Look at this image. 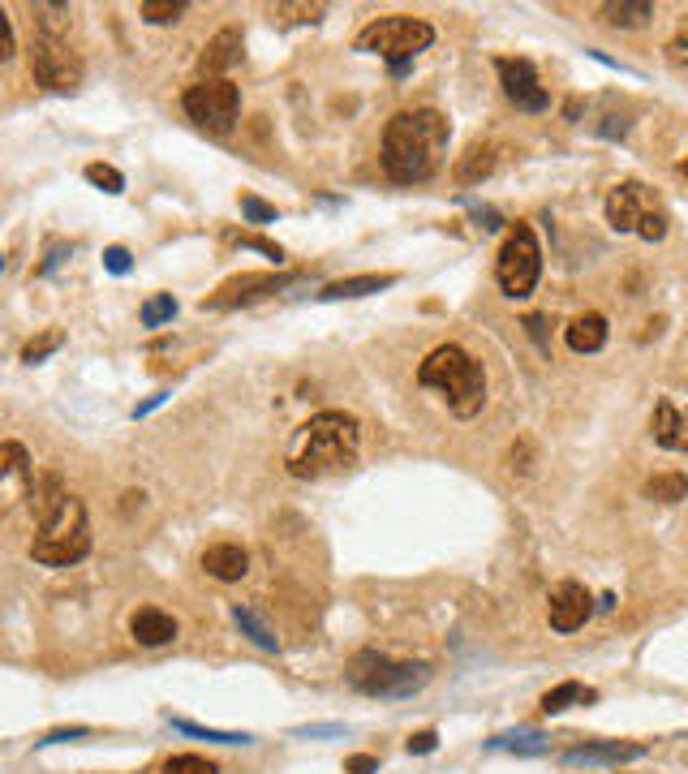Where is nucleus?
Returning <instances> with one entry per match:
<instances>
[{
	"mask_svg": "<svg viewBox=\"0 0 688 774\" xmlns=\"http://www.w3.org/2000/svg\"><path fill=\"white\" fill-rule=\"evenodd\" d=\"M448 142H452V125L443 112H435V108L396 112V117L383 125V147H379L383 172L396 185H422L443 168Z\"/></svg>",
	"mask_w": 688,
	"mask_h": 774,
	"instance_id": "obj_1",
	"label": "nucleus"
},
{
	"mask_svg": "<svg viewBox=\"0 0 688 774\" xmlns=\"http://www.w3.org/2000/svg\"><path fill=\"white\" fill-rule=\"evenodd\" d=\"M357 456H362V422L344 409H323L293 430L284 448V469L301 482H319L353 469Z\"/></svg>",
	"mask_w": 688,
	"mask_h": 774,
	"instance_id": "obj_2",
	"label": "nucleus"
},
{
	"mask_svg": "<svg viewBox=\"0 0 688 774\" xmlns=\"http://www.w3.org/2000/svg\"><path fill=\"white\" fill-rule=\"evenodd\" d=\"M31 508L39 512V529L31 542L35 564L69 568L86 559V551H91V521H86L82 499L74 491H65L61 478H48L43 486H35Z\"/></svg>",
	"mask_w": 688,
	"mask_h": 774,
	"instance_id": "obj_3",
	"label": "nucleus"
},
{
	"mask_svg": "<svg viewBox=\"0 0 688 774\" xmlns=\"http://www.w3.org/2000/svg\"><path fill=\"white\" fill-rule=\"evenodd\" d=\"M418 383L448 400L456 418H473L486 405V375L461 344H439L435 353H426V362L418 366Z\"/></svg>",
	"mask_w": 688,
	"mask_h": 774,
	"instance_id": "obj_4",
	"label": "nucleus"
},
{
	"mask_svg": "<svg viewBox=\"0 0 688 774\" xmlns=\"http://www.w3.org/2000/svg\"><path fill=\"white\" fill-rule=\"evenodd\" d=\"M344 680H349L357 693H366V697L405 701V697L422 693V688L430 684V667L426 663H396V658H387L379 650H362V654H353Z\"/></svg>",
	"mask_w": 688,
	"mask_h": 774,
	"instance_id": "obj_5",
	"label": "nucleus"
},
{
	"mask_svg": "<svg viewBox=\"0 0 688 774\" xmlns=\"http://www.w3.org/2000/svg\"><path fill=\"white\" fill-rule=\"evenodd\" d=\"M435 43V26L426 18H409V13H392V18H375L357 31L353 48L357 52H375L383 61H392L396 74H405L409 61L418 52H426Z\"/></svg>",
	"mask_w": 688,
	"mask_h": 774,
	"instance_id": "obj_6",
	"label": "nucleus"
},
{
	"mask_svg": "<svg viewBox=\"0 0 688 774\" xmlns=\"http://www.w3.org/2000/svg\"><path fill=\"white\" fill-rule=\"evenodd\" d=\"M538 276H542V250H538V237L529 224H512L504 246H499V258H495V280L504 297L512 301H525L529 293L538 289Z\"/></svg>",
	"mask_w": 688,
	"mask_h": 774,
	"instance_id": "obj_7",
	"label": "nucleus"
},
{
	"mask_svg": "<svg viewBox=\"0 0 688 774\" xmlns=\"http://www.w3.org/2000/svg\"><path fill=\"white\" fill-rule=\"evenodd\" d=\"M181 108H185V117L211 129V134H228L237 121V112H241V91H237V82H228V78H198L190 91L181 95Z\"/></svg>",
	"mask_w": 688,
	"mask_h": 774,
	"instance_id": "obj_8",
	"label": "nucleus"
},
{
	"mask_svg": "<svg viewBox=\"0 0 688 774\" xmlns=\"http://www.w3.org/2000/svg\"><path fill=\"white\" fill-rule=\"evenodd\" d=\"M82 56L69 48L65 39H35L31 48V78L43 86V91H56V95H69L82 86Z\"/></svg>",
	"mask_w": 688,
	"mask_h": 774,
	"instance_id": "obj_9",
	"label": "nucleus"
},
{
	"mask_svg": "<svg viewBox=\"0 0 688 774\" xmlns=\"http://www.w3.org/2000/svg\"><path fill=\"white\" fill-rule=\"evenodd\" d=\"M301 276H284V271H246V276H233V280H224L220 289H215L211 297H203V310H237V306H254V301H263L271 293H284V289H293Z\"/></svg>",
	"mask_w": 688,
	"mask_h": 774,
	"instance_id": "obj_10",
	"label": "nucleus"
},
{
	"mask_svg": "<svg viewBox=\"0 0 688 774\" xmlns=\"http://www.w3.org/2000/svg\"><path fill=\"white\" fill-rule=\"evenodd\" d=\"M495 74H499V86H504V95H508L521 112H547V108H551L547 86H542L538 69L529 65L525 56H499V61H495Z\"/></svg>",
	"mask_w": 688,
	"mask_h": 774,
	"instance_id": "obj_11",
	"label": "nucleus"
},
{
	"mask_svg": "<svg viewBox=\"0 0 688 774\" xmlns=\"http://www.w3.org/2000/svg\"><path fill=\"white\" fill-rule=\"evenodd\" d=\"M590 611H594V598L585 585L577 581H564V585H555L551 590V607H547V620L555 633H577V628L590 620Z\"/></svg>",
	"mask_w": 688,
	"mask_h": 774,
	"instance_id": "obj_12",
	"label": "nucleus"
},
{
	"mask_svg": "<svg viewBox=\"0 0 688 774\" xmlns=\"http://www.w3.org/2000/svg\"><path fill=\"white\" fill-rule=\"evenodd\" d=\"M650 211L654 207L645 203V185L641 181H624L607 194V224L615 228V233H637Z\"/></svg>",
	"mask_w": 688,
	"mask_h": 774,
	"instance_id": "obj_13",
	"label": "nucleus"
},
{
	"mask_svg": "<svg viewBox=\"0 0 688 774\" xmlns=\"http://www.w3.org/2000/svg\"><path fill=\"white\" fill-rule=\"evenodd\" d=\"M637 757H645V744L602 740V744H577V749H568L559 762L564 766H620V762H637Z\"/></svg>",
	"mask_w": 688,
	"mask_h": 774,
	"instance_id": "obj_14",
	"label": "nucleus"
},
{
	"mask_svg": "<svg viewBox=\"0 0 688 774\" xmlns=\"http://www.w3.org/2000/svg\"><path fill=\"white\" fill-rule=\"evenodd\" d=\"M650 435L658 448L667 452H688V409H680L676 400H658L654 405V418H650Z\"/></svg>",
	"mask_w": 688,
	"mask_h": 774,
	"instance_id": "obj_15",
	"label": "nucleus"
},
{
	"mask_svg": "<svg viewBox=\"0 0 688 774\" xmlns=\"http://www.w3.org/2000/svg\"><path fill=\"white\" fill-rule=\"evenodd\" d=\"M241 48H246V39H241L237 26H224L215 39H207L203 56H198V69H203V78H224V69H233L241 61Z\"/></svg>",
	"mask_w": 688,
	"mask_h": 774,
	"instance_id": "obj_16",
	"label": "nucleus"
},
{
	"mask_svg": "<svg viewBox=\"0 0 688 774\" xmlns=\"http://www.w3.org/2000/svg\"><path fill=\"white\" fill-rule=\"evenodd\" d=\"M129 633H134L138 645H147V650H160V645L177 641V620L160 607H138L129 615Z\"/></svg>",
	"mask_w": 688,
	"mask_h": 774,
	"instance_id": "obj_17",
	"label": "nucleus"
},
{
	"mask_svg": "<svg viewBox=\"0 0 688 774\" xmlns=\"http://www.w3.org/2000/svg\"><path fill=\"white\" fill-rule=\"evenodd\" d=\"M203 568H207V577L233 585V581H241L250 572V555L241 551L237 542H215V547L203 551Z\"/></svg>",
	"mask_w": 688,
	"mask_h": 774,
	"instance_id": "obj_18",
	"label": "nucleus"
},
{
	"mask_svg": "<svg viewBox=\"0 0 688 774\" xmlns=\"http://www.w3.org/2000/svg\"><path fill=\"white\" fill-rule=\"evenodd\" d=\"M392 284H396V276H392V271H370V276H344V280L323 284L319 301H353V297L383 293V289H392Z\"/></svg>",
	"mask_w": 688,
	"mask_h": 774,
	"instance_id": "obj_19",
	"label": "nucleus"
},
{
	"mask_svg": "<svg viewBox=\"0 0 688 774\" xmlns=\"http://www.w3.org/2000/svg\"><path fill=\"white\" fill-rule=\"evenodd\" d=\"M607 319H602V314H577V319H572L568 327H564V340H568V349L572 353H598L602 344H607Z\"/></svg>",
	"mask_w": 688,
	"mask_h": 774,
	"instance_id": "obj_20",
	"label": "nucleus"
},
{
	"mask_svg": "<svg viewBox=\"0 0 688 774\" xmlns=\"http://www.w3.org/2000/svg\"><path fill=\"white\" fill-rule=\"evenodd\" d=\"M495 164H499V155H495L491 142H486V147H482V142H473L461 160L452 164V177H456V185H478V181L491 177Z\"/></svg>",
	"mask_w": 688,
	"mask_h": 774,
	"instance_id": "obj_21",
	"label": "nucleus"
},
{
	"mask_svg": "<svg viewBox=\"0 0 688 774\" xmlns=\"http://www.w3.org/2000/svg\"><path fill=\"white\" fill-rule=\"evenodd\" d=\"M590 701H598L594 688H585L581 680H564V684H555L551 693H542V714H564L568 706H590Z\"/></svg>",
	"mask_w": 688,
	"mask_h": 774,
	"instance_id": "obj_22",
	"label": "nucleus"
},
{
	"mask_svg": "<svg viewBox=\"0 0 688 774\" xmlns=\"http://www.w3.org/2000/svg\"><path fill=\"white\" fill-rule=\"evenodd\" d=\"M486 749H495V753H529V757H538V753H547V749H551V740L542 736V731H504V736H491V740H486Z\"/></svg>",
	"mask_w": 688,
	"mask_h": 774,
	"instance_id": "obj_23",
	"label": "nucleus"
},
{
	"mask_svg": "<svg viewBox=\"0 0 688 774\" xmlns=\"http://www.w3.org/2000/svg\"><path fill=\"white\" fill-rule=\"evenodd\" d=\"M598 13H602V22H611V26H645L654 18V5L650 0H607Z\"/></svg>",
	"mask_w": 688,
	"mask_h": 774,
	"instance_id": "obj_24",
	"label": "nucleus"
},
{
	"mask_svg": "<svg viewBox=\"0 0 688 774\" xmlns=\"http://www.w3.org/2000/svg\"><path fill=\"white\" fill-rule=\"evenodd\" d=\"M172 731H181V736H194V740H211V744H250L254 736L250 731H220V727H203V723H190V719H172L168 714Z\"/></svg>",
	"mask_w": 688,
	"mask_h": 774,
	"instance_id": "obj_25",
	"label": "nucleus"
},
{
	"mask_svg": "<svg viewBox=\"0 0 688 774\" xmlns=\"http://www.w3.org/2000/svg\"><path fill=\"white\" fill-rule=\"evenodd\" d=\"M641 491L645 499H658V504H680V499H688V478L684 473H654Z\"/></svg>",
	"mask_w": 688,
	"mask_h": 774,
	"instance_id": "obj_26",
	"label": "nucleus"
},
{
	"mask_svg": "<svg viewBox=\"0 0 688 774\" xmlns=\"http://www.w3.org/2000/svg\"><path fill=\"white\" fill-rule=\"evenodd\" d=\"M233 624L241 628V633H246L258 650H280V641H276V633H271V628L258 620V615L250 611V607H241V602H233Z\"/></svg>",
	"mask_w": 688,
	"mask_h": 774,
	"instance_id": "obj_27",
	"label": "nucleus"
},
{
	"mask_svg": "<svg viewBox=\"0 0 688 774\" xmlns=\"http://www.w3.org/2000/svg\"><path fill=\"white\" fill-rule=\"evenodd\" d=\"M0 461H5V478L9 482H26L35 491V478H31V456H26V448L22 443H5V448H0Z\"/></svg>",
	"mask_w": 688,
	"mask_h": 774,
	"instance_id": "obj_28",
	"label": "nucleus"
},
{
	"mask_svg": "<svg viewBox=\"0 0 688 774\" xmlns=\"http://www.w3.org/2000/svg\"><path fill=\"white\" fill-rule=\"evenodd\" d=\"M138 319H142V327H164V323H172V319H177V297H172V293L147 297V301H142V310H138Z\"/></svg>",
	"mask_w": 688,
	"mask_h": 774,
	"instance_id": "obj_29",
	"label": "nucleus"
},
{
	"mask_svg": "<svg viewBox=\"0 0 688 774\" xmlns=\"http://www.w3.org/2000/svg\"><path fill=\"white\" fill-rule=\"evenodd\" d=\"M65 344V332H56V327H48L43 336H35V340H26V349H22V362L26 366H39L43 357H52L56 349Z\"/></svg>",
	"mask_w": 688,
	"mask_h": 774,
	"instance_id": "obj_30",
	"label": "nucleus"
},
{
	"mask_svg": "<svg viewBox=\"0 0 688 774\" xmlns=\"http://www.w3.org/2000/svg\"><path fill=\"white\" fill-rule=\"evenodd\" d=\"M164 774H220V766L198 753H172L164 762Z\"/></svg>",
	"mask_w": 688,
	"mask_h": 774,
	"instance_id": "obj_31",
	"label": "nucleus"
},
{
	"mask_svg": "<svg viewBox=\"0 0 688 774\" xmlns=\"http://www.w3.org/2000/svg\"><path fill=\"white\" fill-rule=\"evenodd\" d=\"M185 9H190L185 0H147V5H142L138 13H142L147 22H155V26H168V22H177Z\"/></svg>",
	"mask_w": 688,
	"mask_h": 774,
	"instance_id": "obj_32",
	"label": "nucleus"
},
{
	"mask_svg": "<svg viewBox=\"0 0 688 774\" xmlns=\"http://www.w3.org/2000/svg\"><path fill=\"white\" fill-rule=\"evenodd\" d=\"M86 181H91L95 190H104V194H121L125 190V177L112 164H86Z\"/></svg>",
	"mask_w": 688,
	"mask_h": 774,
	"instance_id": "obj_33",
	"label": "nucleus"
},
{
	"mask_svg": "<svg viewBox=\"0 0 688 774\" xmlns=\"http://www.w3.org/2000/svg\"><path fill=\"white\" fill-rule=\"evenodd\" d=\"M241 215H246L250 224H276L280 220V211L271 203H263L258 194H241Z\"/></svg>",
	"mask_w": 688,
	"mask_h": 774,
	"instance_id": "obj_34",
	"label": "nucleus"
},
{
	"mask_svg": "<svg viewBox=\"0 0 688 774\" xmlns=\"http://www.w3.org/2000/svg\"><path fill=\"white\" fill-rule=\"evenodd\" d=\"M267 13L271 18H280V22H319L323 5H271Z\"/></svg>",
	"mask_w": 688,
	"mask_h": 774,
	"instance_id": "obj_35",
	"label": "nucleus"
},
{
	"mask_svg": "<svg viewBox=\"0 0 688 774\" xmlns=\"http://www.w3.org/2000/svg\"><path fill=\"white\" fill-rule=\"evenodd\" d=\"M465 207H469L473 224H478L482 233H499V228H504V220H499V211H495V207H486V203H473V198H465Z\"/></svg>",
	"mask_w": 688,
	"mask_h": 774,
	"instance_id": "obj_36",
	"label": "nucleus"
},
{
	"mask_svg": "<svg viewBox=\"0 0 688 774\" xmlns=\"http://www.w3.org/2000/svg\"><path fill=\"white\" fill-rule=\"evenodd\" d=\"M237 246H246V250H258V254H267V258H276V263H284V250L276 246V241H267V237H254V233H233Z\"/></svg>",
	"mask_w": 688,
	"mask_h": 774,
	"instance_id": "obj_37",
	"label": "nucleus"
},
{
	"mask_svg": "<svg viewBox=\"0 0 688 774\" xmlns=\"http://www.w3.org/2000/svg\"><path fill=\"white\" fill-rule=\"evenodd\" d=\"M69 254H74V246H65V241H52V246H48V254H43V263L35 267V276H52V271L61 267Z\"/></svg>",
	"mask_w": 688,
	"mask_h": 774,
	"instance_id": "obj_38",
	"label": "nucleus"
},
{
	"mask_svg": "<svg viewBox=\"0 0 688 774\" xmlns=\"http://www.w3.org/2000/svg\"><path fill=\"white\" fill-rule=\"evenodd\" d=\"M344 723H310V727H293L297 740H327V736H344Z\"/></svg>",
	"mask_w": 688,
	"mask_h": 774,
	"instance_id": "obj_39",
	"label": "nucleus"
},
{
	"mask_svg": "<svg viewBox=\"0 0 688 774\" xmlns=\"http://www.w3.org/2000/svg\"><path fill=\"white\" fill-rule=\"evenodd\" d=\"M637 237H645V241H663V237H667V215H663V211H650V215L641 220Z\"/></svg>",
	"mask_w": 688,
	"mask_h": 774,
	"instance_id": "obj_40",
	"label": "nucleus"
},
{
	"mask_svg": "<svg viewBox=\"0 0 688 774\" xmlns=\"http://www.w3.org/2000/svg\"><path fill=\"white\" fill-rule=\"evenodd\" d=\"M104 267L112 271V276H125V271L134 267V258H129L125 246H108V250H104Z\"/></svg>",
	"mask_w": 688,
	"mask_h": 774,
	"instance_id": "obj_41",
	"label": "nucleus"
},
{
	"mask_svg": "<svg viewBox=\"0 0 688 774\" xmlns=\"http://www.w3.org/2000/svg\"><path fill=\"white\" fill-rule=\"evenodd\" d=\"M667 56H671V65H680V69L688 65V18L680 22V35L667 43Z\"/></svg>",
	"mask_w": 688,
	"mask_h": 774,
	"instance_id": "obj_42",
	"label": "nucleus"
},
{
	"mask_svg": "<svg viewBox=\"0 0 688 774\" xmlns=\"http://www.w3.org/2000/svg\"><path fill=\"white\" fill-rule=\"evenodd\" d=\"M13 52H18V35H13V22H9V13L0 9V61H9Z\"/></svg>",
	"mask_w": 688,
	"mask_h": 774,
	"instance_id": "obj_43",
	"label": "nucleus"
},
{
	"mask_svg": "<svg viewBox=\"0 0 688 774\" xmlns=\"http://www.w3.org/2000/svg\"><path fill=\"white\" fill-rule=\"evenodd\" d=\"M405 749H409V753H435V749H439V736H435L430 727H426V731H413V736L405 740Z\"/></svg>",
	"mask_w": 688,
	"mask_h": 774,
	"instance_id": "obj_44",
	"label": "nucleus"
},
{
	"mask_svg": "<svg viewBox=\"0 0 688 774\" xmlns=\"http://www.w3.org/2000/svg\"><path fill=\"white\" fill-rule=\"evenodd\" d=\"M86 736H91V727H56L35 744H61V740H86Z\"/></svg>",
	"mask_w": 688,
	"mask_h": 774,
	"instance_id": "obj_45",
	"label": "nucleus"
},
{
	"mask_svg": "<svg viewBox=\"0 0 688 774\" xmlns=\"http://www.w3.org/2000/svg\"><path fill=\"white\" fill-rule=\"evenodd\" d=\"M344 774H379V757H370V753H357L344 762Z\"/></svg>",
	"mask_w": 688,
	"mask_h": 774,
	"instance_id": "obj_46",
	"label": "nucleus"
},
{
	"mask_svg": "<svg viewBox=\"0 0 688 774\" xmlns=\"http://www.w3.org/2000/svg\"><path fill=\"white\" fill-rule=\"evenodd\" d=\"M164 400H168V392H155L151 400H142V405L134 409V418H147V413H155V409H160V405H164Z\"/></svg>",
	"mask_w": 688,
	"mask_h": 774,
	"instance_id": "obj_47",
	"label": "nucleus"
},
{
	"mask_svg": "<svg viewBox=\"0 0 688 774\" xmlns=\"http://www.w3.org/2000/svg\"><path fill=\"white\" fill-rule=\"evenodd\" d=\"M684 172H688V160H684Z\"/></svg>",
	"mask_w": 688,
	"mask_h": 774,
	"instance_id": "obj_48",
	"label": "nucleus"
}]
</instances>
